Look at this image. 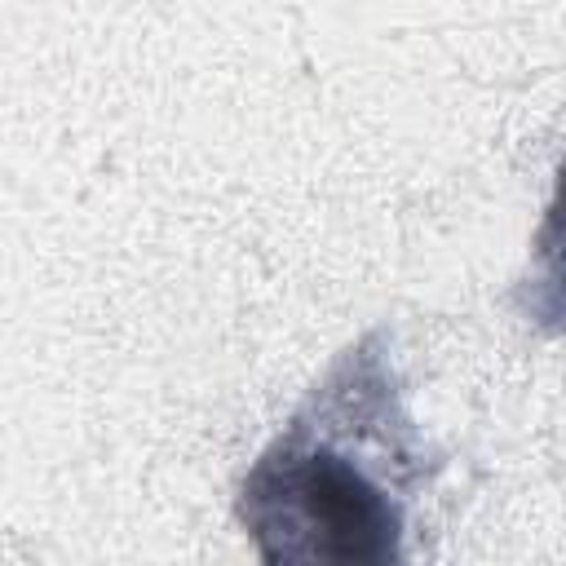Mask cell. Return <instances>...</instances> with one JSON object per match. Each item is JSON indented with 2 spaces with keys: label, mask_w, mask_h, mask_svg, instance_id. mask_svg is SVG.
Segmentation results:
<instances>
[{
  "label": "cell",
  "mask_w": 566,
  "mask_h": 566,
  "mask_svg": "<svg viewBox=\"0 0 566 566\" xmlns=\"http://www.w3.org/2000/svg\"><path fill=\"white\" fill-rule=\"evenodd\" d=\"M385 327L354 340L305 394L239 486V522L270 566H389L407 504L429 486Z\"/></svg>",
  "instance_id": "6da1fadb"
}]
</instances>
